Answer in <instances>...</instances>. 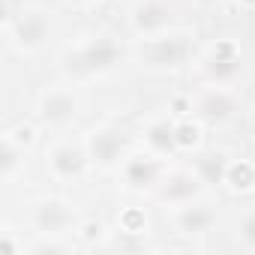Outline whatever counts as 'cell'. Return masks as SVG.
<instances>
[{"label":"cell","instance_id":"obj_1","mask_svg":"<svg viewBox=\"0 0 255 255\" xmlns=\"http://www.w3.org/2000/svg\"><path fill=\"white\" fill-rule=\"evenodd\" d=\"M117 45L111 39H93L81 48H75L69 54V69L72 72H81V75H90V72H105L117 63Z\"/></svg>","mask_w":255,"mask_h":255},{"label":"cell","instance_id":"obj_2","mask_svg":"<svg viewBox=\"0 0 255 255\" xmlns=\"http://www.w3.org/2000/svg\"><path fill=\"white\" fill-rule=\"evenodd\" d=\"M144 57L153 66H180L189 57V42L183 36H159L144 45Z\"/></svg>","mask_w":255,"mask_h":255},{"label":"cell","instance_id":"obj_3","mask_svg":"<svg viewBox=\"0 0 255 255\" xmlns=\"http://www.w3.org/2000/svg\"><path fill=\"white\" fill-rule=\"evenodd\" d=\"M78 111V102L69 90H48L39 102V117L51 126H60V123H69Z\"/></svg>","mask_w":255,"mask_h":255},{"label":"cell","instance_id":"obj_4","mask_svg":"<svg viewBox=\"0 0 255 255\" xmlns=\"http://www.w3.org/2000/svg\"><path fill=\"white\" fill-rule=\"evenodd\" d=\"M45 33H48V21L39 12H21L12 21V36L18 48H36L45 39Z\"/></svg>","mask_w":255,"mask_h":255},{"label":"cell","instance_id":"obj_5","mask_svg":"<svg viewBox=\"0 0 255 255\" xmlns=\"http://www.w3.org/2000/svg\"><path fill=\"white\" fill-rule=\"evenodd\" d=\"M84 162H87V153L75 144H60L48 156V165L57 177H78L84 171Z\"/></svg>","mask_w":255,"mask_h":255},{"label":"cell","instance_id":"obj_6","mask_svg":"<svg viewBox=\"0 0 255 255\" xmlns=\"http://www.w3.org/2000/svg\"><path fill=\"white\" fill-rule=\"evenodd\" d=\"M168 6L159 3V0H144L141 6H135L132 12V24L138 33H159L168 27Z\"/></svg>","mask_w":255,"mask_h":255},{"label":"cell","instance_id":"obj_7","mask_svg":"<svg viewBox=\"0 0 255 255\" xmlns=\"http://www.w3.org/2000/svg\"><path fill=\"white\" fill-rule=\"evenodd\" d=\"M87 147H90V156H93L99 165H111V162L120 156V150H123V138H120V132L96 129V132L90 135Z\"/></svg>","mask_w":255,"mask_h":255},{"label":"cell","instance_id":"obj_8","mask_svg":"<svg viewBox=\"0 0 255 255\" xmlns=\"http://www.w3.org/2000/svg\"><path fill=\"white\" fill-rule=\"evenodd\" d=\"M69 222H72V213L66 210L63 201H42L36 207V225L45 234H60L69 228Z\"/></svg>","mask_w":255,"mask_h":255},{"label":"cell","instance_id":"obj_9","mask_svg":"<svg viewBox=\"0 0 255 255\" xmlns=\"http://www.w3.org/2000/svg\"><path fill=\"white\" fill-rule=\"evenodd\" d=\"M231 111H234V99L225 93V90H210V93H204L201 96V102H198V114L207 120V123H222V120H228L231 117Z\"/></svg>","mask_w":255,"mask_h":255},{"label":"cell","instance_id":"obj_10","mask_svg":"<svg viewBox=\"0 0 255 255\" xmlns=\"http://www.w3.org/2000/svg\"><path fill=\"white\" fill-rule=\"evenodd\" d=\"M237 69H240V57H237L234 45H231V42L216 45L213 54H210V75H213L216 81H228Z\"/></svg>","mask_w":255,"mask_h":255},{"label":"cell","instance_id":"obj_11","mask_svg":"<svg viewBox=\"0 0 255 255\" xmlns=\"http://www.w3.org/2000/svg\"><path fill=\"white\" fill-rule=\"evenodd\" d=\"M123 174H126V183H132V186H150V183H156V177H159V165H156L153 159L132 156L129 162H126Z\"/></svg>","mask_w":255,"mask_h":255},{"label":"cell","instance_id":"obj_12","mask_svg":"<svg viewBox=\"0 0 255 255\" xmlns=\"http://www.w3.org/2000/svg\"><path fill=\"white\" fill-rule=\"evenodd\" d=\"M198 180H201V177H192V174H174V177L165 180L162 198H165V201H186V198L195 195Z\"/></svg>","mask_w":255,"mask_h":255},{"label":"cell","instance_id":"obj_13","mask_svg":"<svg viewBox=\"0 0 255 255\" xmlns=\"http://www.w3.org/2000/svg\"><path fill=\"white\" fill-rule=\"evenodd\" d=\"M177 219H180V228H183V231L195 234V231H207V228H210L213 213H210L207 207H183Z\"/></svg>","mask_w":255,"mask_h":255},{"label":"cell","instance_id":"obj_14","mask_svg":"<svg viewBox=\"0 0 255 255\" xmlns=\"http://www.w3.org/2000/svg\"><path fill=\"white\" fill-rule=\"evenodd\" d=\"M21 156H24V150L18 147V141H15L12 135H6V138H3V144H0V174H3L6 180L15 174V168H18Z\"/></svg>","mask_w":255,"mask_h":255},{"label":"cell","instance_id":"obj_15","mask_svg":"<svg viewBox=\"0 0 255 255\" xmlns=\"http://www.w3.org/2000/svg\"><path fill=\"white\" fill-rule=\"evenodd\" d=\"M228 174V162L222 153H207L201 162H198V177L207 180V183H216V180H225Z\"/></svg>","mask_w":255,"mask_h":255},{"label":"cell","instance_id":"obj_16","mask_svg":"<svg viewBox=\"0 0 255 255\" xmlns=\"http://www.w3.org/2000/svg\"><path fill=\"white\" fill-rule=\"evenodd\" d=\"M147 141H150V147H156L159 153L177 147V126H171V123H156V126H150Z\"/></svg>","mask_w":255,"mask_h":255},{"label":"cell","instance_id":"obj_17","mask_svg":"<svg viewBox=\"0 0 255 255\" xmlns=\"http://www.w3.org/2000/svg\"><path fill=\"white\" fill-rule=\"evenodd\" d=\"M240 240L246 243V246H252L255 249V213H246L243 216V222H240Z\"/></svg>","mask_w":255,"mask_h":255},{"label":"cell","instance_id":"obj_18","mask_svg":"<svg viewBox=\"0 0 255 255\" xmlns=\"http://www.w3.org/2000/svg\"><path fill=\"white\" fill-rule=\"evenodd\" d=\"M201 3H213V0H201Z\"/></svg>","mask_w":255,"mask_h":255},{"label":"cell","instance_id":"obj_19","mask_svg":"<svg viewBox=\"0 0 255 255\" xmlns=\"http://www.w3.org/2000/svg\"><path fill=\"white\" fill-rule=\"evenodd\" d=\"M243 3H255V0H243Z\"/></svg>","mask_w":255,"mask_h":255}]
</instances>
